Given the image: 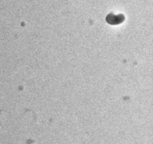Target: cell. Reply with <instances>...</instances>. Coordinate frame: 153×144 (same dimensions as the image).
<instances>
[{
    "instance_id": "1",
    "label": "cell",
    "mask_w": 153,
    "mask_h": 144,
    "mask_svg": "<svg viewBox=\"0 0 153 144\" xmlns=\"http://www.w3.org/2000/svg\"><path fill=\"white\" fill-rule=\"evenodd\" d=\"M125 19V16L123 14L116 15L113 13L108 14L105 18L106 22L109 24L112 25H118L123 23Z\"/></svg>"
}]
</instances>
